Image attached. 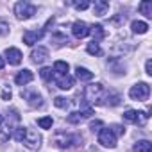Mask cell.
Segmentation results:
<instances>
[{"mask_svg":"<svg viewBox=\"0 0 152 152\" xmlns=\"http://www.w3.org/2000/svg\"><path fill=\"white\" fill-rule=\"evenodd\" d=\"M86 50H88V54H91V56H100V54H102V50H100V45H99L97 41H91V43H88Z\"/></svg>","mask_w":152,"mask_h":152,"instance_id":"cell-22","label":"cell"},{"mask_svg":"<svg viewBox=\"0 0 152 152\" xmlns=\"http://www.w3.org/2000/svg\"><path fill=\"white\" fill-rule=\"evenodd\" d=\"M75 75H77V79H81V81H91L93 79V72H90L88 68H83V66L75 68Z\"/></svg>","mask_w":152,"mask_h":152,"instance_id":"cell-15","label":"cell"},{"mask_svg":"<svg viewBox=\"0 0 152 152\" xmlns=\"http://www.w3.org/2000/svg\"><path fill=\"white\" fill-rule=\"evenodd\" d=\"M25 132H27V127H16V129H15V132H13V138H15L16 141H23Z\"/></svg>","mask_w":152,"mask_h":152,"instance_id":"cell-25","label":"cell"},{"mask_svg":"<svg viewBox=\"0 0 152 152\" xmlns=\"http://www.w3.org/2000/svg\"><path fill=\"white\" fill-rule=\"evenodd\" d=\"M75 140H77L75 136L61 132V134H57V136L54 138V143H56L57 147H61V148H66V147H72V145L75 143Z\"/></svg>","mask_w":152,"mask_h":152,"instance_id":"cell-8","label":"cell"},{"mask_svg":"<svg viewBox=\"0 0 152 152\" xmlns=\"http://www.w3.org/2000/svg\"><path fill=\"white\" fill-rule=\"evenodd\" d=\"M43 38V31H25L23 32V43L32 47L34 43H38Z\"/></svg>","mask_w":152,"mask_h":152,"instance_id":"cell-9","label":"cell"},{"mask_svg":"<svg viewBox=\"0 0 152 152\" xmlns=\"http://www.w3.org/2000/svg\"><path fill=\"white\" fill-rule=\"evenodd\" d=\"M122 116H124L125 122H129V124H140V125H143V124L147 122V118H148L147 113H138V111H134V109H127Z\"/></svg>","mask_w":152,"mask_h":152,"instance_id":"cell-5","label":"cell"},{"mask_svg":"<svg viewBox=\"0 0 152 152\" xmlns=\"http://www.w3.org/2000/svg\"><path fill=\"white\" fill-rule=\"evenodd\" d=\"M83 118H84V116H83V113H81V111H73V113H70V115L66 116V122L75 125V124H81V122H83Z\"/></svg>","mask_w":152,"mask_h":152,"instance_id":"cell-21","label":"cell"},{"mask_svg":"<svg viewBox=\"0 0 152 152\" xmlns=\"http://www.w3.org/2000/svg\"><path fill=\"white\" fill-rule=\"evenodd\" d=\"M148 95H150V86H148L147 83H138V84H134V86L129 90V97H131L132 100L143 102V100L148 99Z\"/></svg>","mask_w":152,"mask_h":152,"instance_id":"cell-2","label":"cell"},{"mask_svg":"<svg viewBox=\"0 0 152 152\" xmlns=\"http://www.w3.org/2000/svg\"><path fill=\"white\" fill-rule=\"evenodd\" d=\"M9 32V25L6 22H0V36H6Z\"/></svg>","mask_w":152,"mask_h":152,"instance_id":"cell-30","label":"cell"},{"mask_svg":"<svg viewBox=\"0 0 152 152\" xmlns=\"http://www.w3.org/2000/svg\"><path fill=\"white\" fill-rule=\"evenodd\" d=\"M102 125H104V124H102L100 120H95V122H91V124H90V129L95 132V131H100V127H102Z\"/></svg>","mask_w":152,"mask_h":152,"instance_id":"cell-29","label":"cell"},{"mask_svg":"<svg viewBox=\"0 0 152 152\" xmlns=\"http://www.w3.org/2000/svg\"><path fill=\"white\" fill-rule=\"evenodd\" d=\"M57 83V88H61V90H70V88H73V83H75V79L72 77V75H59V79L56 81Z\"/></svg>","mask_w":152,"mask_h":152,"instance_id":"cell-12","label":"cell"},{"mask_svg":"<svg viewBox=\"0 0 152 152\" xmlns=\"http://www.w3.org/2000/svg\"><path fill=\"white\" fill-rule=\"evenodd\" d=\"M54 104H56L57 107H61V109L68 107V100H66L64 97H56V99H54Z\"/></svg>","mask_w":152,"mask_h":152,"instance_id":"cell-26","label":"cell"},{"mask_svg":"<svg viewBox=\"0 0 152 152\" xmlns=\"http://www.w3.org/2000/svg\"><path fill=\"white\" fill-rule=\"evenodd\" d=\"M39 75H41L45 81H50L52 79V68H41L39 70Z\"/></svg>","mask_w":152,"mask_h":152,"instance_id":"cell-27","label":"cell"},{"mask_svg":"<svg viewBox=\"0 0 152 152\" xmlns=\"http://www.w3.org/2000/svg\"><path fill=\"white\" fill-rule=\"evenodd\" d=\"M90 32L93 34V41H97V43H99V41L104 38V34H106L102 25H93V27H90Z\"/></svg>","mask_w":152,"mask_h":152,"instance_id":"cell-18","label":"cell"},{"mask_svg":"<svg viewBox=\"0 0 152 152\" xmlns=\"http://www.w3.org/2000/svg\"><path fill=\"white\" fill-rule=\"evenodd\" d=\"M104 97H106V91L102 84H91L84 90V99L90 104H104Z\"/></svg>","mask_w":152,"mask_h":152,"instance_id":"cell-1","label":"cell"},{"mask_svg":"<svg viewBox=\"0 0 152 152\" xmlns=\"http://www.w3.org/2000/svg\"><path fill=\"white\" fill-rule=\"evenodd\" d=\"M52 124H54L52 116H43V118H39V120H38V125H39L41 129H50V127H52Z\"/></svg>","mask_w":152,"mask_h":152,"instance_id":"cell-24","label":"cell"},{"mask_svg":"<svg viewBox=\"0 0 152 152\" xmlns=\"http://www.w3.org/2000/svg\"><path fill=\"white\" fill-rule=\"evenodd\" d=\"M15 15L18 20H29L36 15V6H32L29 2H18L15 6Z\"/></svg>","mask_w":152,"mask_h":152,"instance_id":"cell-3","label":"cell"},{"mask_svg":"<svg viewBox=\"0 0 152 152\" xmlns=\"http://www.w3.org/2000/svg\"><path fill=\"white\" fill-rule=\"evenodd\" d=\"M2 99H4V100H9V99H11V91H4V93H2Z\"/></svg>","mask_w":152,"mask_h":152,"instance_id":"cell-33","label":"cell"},{"mask_svg":"<svg viewBox=\"0 0 152 152\" xmlns=\"http://www.w3.org/2000/svg\"><path fill=\"white\" fill-rule=\"evenodd\" d=\"M25 99H29V104H31L32 107H41V106H43V99H41V95H38V93H31V95L25 93Z\"/></svg>","mask_w":152,"mask_h":152,"instance_id":"cell-19","label":"cell"},{"mask_svg":"<svg viewBox=\"0 0 152 152\" xmlns=\"http://www.w3.org/2000/svg\"><path fill=\"white\" fill-rule=\"evenodd\" d=\"M31 57H32L34 63H43V61L48 57V48H45V47H38V48L32 50Z\"/></svg>","mask_w":152,"mask_h":152,"instance_id":"cell-13","label":"cell"},{"mask_svg":"<svg viewBox=\"0 0 152 152\" xmlns=\"http://www.w3.org/2000/svg\"><path fill=\"white\" fill-rule=\"evenodd\" d=\"M6 59L9 61V64H20V61H22V52H20L18 48H15V47H9V48L6 50Z\"/></svg>","mask_w":152,"mask_h":152,"instance_id":"cell-11","label":"cell"},{"mask_svg":"<svg viewBox=\"0 0 152 152\" xmlns=\"http://www.w3.org/2000/svg\"><path fill=\"white\" fill-rule=\"evenodd\" d=\"M25 147H29V148H38L39 147V143H41V136L36 132V131H32V129H27V132H25V138H23V141H22Z\"/></svg>","mask_w":152,"mask_h":152,"instance_id":"cell-6","label":"cell"},{"mask_svg":"<svg viewBox=\"0 0 152 152\" xmlns=\"http://www.w3.org/2000/svg\"><path fill=\"white\" fill-rule=\"evenodd\" d=\"M131 27H132V32H136V34H145L148 31V25L145 22H141V20H134Z\"/></svg>","mask_w":152,"mask_h":152,"instance_id":"cell-16","label":"cell"},{"mask_svg":"<svg viewBox=\"0 0 152 152\" xmlns=\"http://www.w3.org/2000/svg\"><path fill=\"white\" fill-rule=\"evenodd\" d=\"M72 34L75 36V38H86L88 34H90V25L86 23V22H75L73 25H72Z\"/></svg>","mask_w":152,"mask_h":152,"instance_id":"cell-7","label":"cell"},{"mask_svg":"<svg viewBox=\"0 0 152 152\" xmlns=\"http://www.w3.org/2000/svg\"><path fill=\"white\" fill-rule=\"evenodd\" d=\"M73 6H75V9H77V11H84V9L90 7V2H75Z\"/></svg>","mask_w":152,"mask_h":152,"instance_id":"cell-28","label":"cell"},{"mask_svg":"<svg viewBox=\"0 0 152 152\" xmlns=\"http://www.w3.org/2000/svg\"><path fill=\"white\" fill-rule=\"evenodd\" d=\"M145 70H147V73H148V75H152V61H150V59L147 61V64H145Z\"/></svg>","mask_w":152,"mask_h":152,"instance_id":"cell-32","label":"cell"},{"mask_svg":"<svg viewBox=\"0 0 152 152\" xmlns=\"http://www.w3.org/2000/svg\"><path fill=\"white\" fill-rule=\"evenodd\" d=\"M2 122H4V118H2V115H0V124H2Z\"/></svg>","mask_w":152,"mask_h":152,"instance_id":"cell-35","label":"cell"},{"mask_svg":"<svg viewBox=\"0 0 152 152\" xmlns=\"http://www.w3.org/2000/svg\"><path fill=\"white\" fill-rule=\"evenodd\" d=\"M99 143L102 147H107V148H115L116 147V136L113 134V131L109 127H104L99 131Z\"/></svg>","mask_w":152,"mask_h":152,"instance_id":"cell-4","label":"cell"},{"mask_svg":"<svg viewBox=\"0 0 152 152\" xmlns=\"http://www.w3.org/2000/svg\"><path fill=\"white\" fill-rule=\"evenodd\" d=\"M140 11L145 15V16H152V2H141L140 4Z\"/></svg>","mask_w":152,"mask_h":152,"instance_id":"cell-23","label":"cell"},{"mask_svg":"<svg viewBox=\"0 0 152 152\" xmlns=\"http://www.w3.org/2000/svg\"><path fill=\"white\" fill-rule=\"evenodd\" d=\"M109 9V2H106V0H97V2L93 4V13L97 16H104Z\"/></svg>","mask_w":152,"mask_h":152,"instance_id":"cell-14","label":"cell"},{"mask_svg":"<svg viewBox=\"0 0 152 152\" xmlns=\"http://www.w3.org/2000/svg\"><path fill=\"white\" fill-rule=\"evenodd\" d=\"M111 131H113V134L116 136V134H124V127H120V125H113L111 127Z\"/></svg>","mask_w":152,"mask_h":152,"instance_id":"cell-31","label":"cell"},{"mask_svg":"<svg viewBox=\"0 0 152 152\" xmlns=\"http://www.w3.org/2000/svg\"><path fill=\"white\" fill-rule=\"evenodd\" d=\"M32 79H34V75H32L31 70H22V72H18V75L15 77V83H16L18 86H25V84H29Z\"/></svg>","mask_w":152,"mask_h":152,"instance_id":"cell-10","label":"cell"},{"mask_svg":"<svg viewBox=\"0 0 152 152\" xmlns=\"http://www.w3.org/2000/svg\"><path fill=\"white\" fill-rule=\"evenodd\" d=\"M68 70H70V66H68L66 61H56L54 63V72H57L59 75H66Z\"/></svg>","mask_w":152,"mask_h":152,"instance_id":"cell-20","label":"cell"},{"mask_svg":"<svg viewBox=\"0 0 152 152\" xmlns=\"http://www.w3.org/2000/svg\"><path fill=\"white\" fill-rule=\"evenodd\" d=\"M134 152H152V143L148 140H141L134 145Z\"/></svg>","mask_w":152,"mask_h":152,"instance_id":"cell-17","label":"cell"},{"mask_svg":"<svg viewBox=\"0 0 152 152\" xmlns=\"http://www.w3.org/2000/svg\"><path fill=\"white\" fill-rule=\"evenodd\" d=\"M4 64H6V61H4V57H2V56H0V70L4 68Z\"/></svg>","mask_w":152,"mask_h":152,"instance_id":"cell-34","label":"cell"}]
</instances>
